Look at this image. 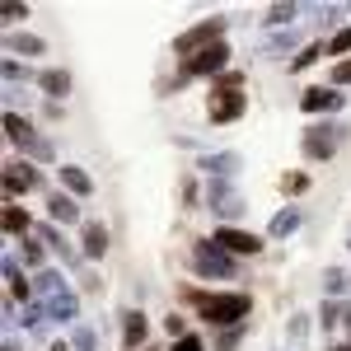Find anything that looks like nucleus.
I'll use <instances>...</instances> for the list:
<instances>
[{
  "mask_svg": "<svg viewBox=\"0 0 351 351\" xmlns=\"http://www.w3.org/2000/svg\"><path fill=\"white\" fill-rule=\"evenodd\" d=\"M188 300L197 304V314L206 319L211 328H243L248 319V309H253V300L243 295V291H188Z\"/></svg>",
  "mask_w": 351,
  "mask_h": 351,
  "instance_id": "obj_1",
  "label": "nucleus"
},
{
  "mask_svg": "<svg viewBox=\"0 0 351 351\" xmlns=\"http://www.w3.org/2000/svg\"><path fill=\"white\" fill-rule=\"evenodd\" d=\"M5 141H10L28 164H33V160H38V164H52L56 160L52 141H47V136H38V132H33V122L19 117V112H5Z\"/></svg>",
  "mask_w": 351,
  "mask_h": 351,
  "instance_id": "obj_2",
  "label": "nucleus"
},
{
  "mask_svg": "<svg viewBox=\"0 0 351 351\" xmlns=\"http://www.w3.org/2000/svg\"><path fill=\"white\" fill-rule=\"evenodd\" d=\"M192 271L211 276V281H234L239 276V258H230L216 239H197L192 243Z\"/></svg>",
  "mask_w": 351,
  "mask_h": 351,
  "instance_id": "obj_3",
  "label": "nucleus"
},
{
  "mask_svg": "<svg viewBox=\"0 0 351 351\" xmlns=\"http://www.w3.org/2000/svg\"><path fill=\"white\" fill-rule=\"evenodd\" d=\"M342 141H347V127L342 122H314V127H304V136H300V150H304V160H332L342 150Z\"/></svg>",
  "mask_w": 351,
  "mask_h": 351,
  "instance_id": "obj_4",
  "label": "nucleus"
},
{
  "mask_svg": "<svg viewBox=\"0 0 351 351\" xmlns=\"http://www.w3.org/2000/svg\"><path fill=\"white\" fill-rule=\"evenodd\" d=\"M225 24H230V19H202V24L183 28V33L173 38V52L188 61V56H197V52H206V47H216V43H225Z\"/></svg>",
  "mask_w": 351,
  "mask_h": 351,
  "instance_id": "obj_5",
  "label": "nucleus"
},
{
  "mask_svg": "<svg viewBox=\"0 0 351 351\" xmlns=\"http://www.w3.org/2000/svg\"><path fill=\"white\" fill-rule=\"evenodd\" d=\"M243 108H248V94H243V89H220V84H211V89H206V117H211L216 127L239 122Z\"/></svg>",
  "mask_w": 351,
  "mask_h": 351,
  "instance_id": "obj_6",
  "label": "nucleus"
},
{
  "mask_svg": "<svg viewBox=\"0 0 351 351\" xmlns=\"http://www.w3.org/2000/svg\"><path fill=\"white\" fill-rule=\"evenodd\" d=\"M230 71V43H216V47H206V52H197L183 61V80H220Z\"/></svg>",
  "mask_w": 351,
  "mask_h": 351,
  "instance_id": "obj_7",
  "label": "nucleus"
},
{
  "mask_svg": "<svg viewBox=\"0 0 351 351\" xmlns=\"http://www.w3.org/2000/svg\"><path fill=\"white\" fill-rule=\"evenodd\" d=\"M202 178L206 183H234V173L243 169V155L239 150H216V155H202Z\"/></svg>",
  "mask_w": 351,
  "mask_h": 351,
  "instance_id": "obj_8",
  "label": "nucleus"
},
{
  "mask_svg": "<svg viewBox=\"0 0 351 351\" xmlns=\"http://www.w3.org/2000/svg\"><path fill=\"white\" fill-rule=\"evenodd\" d=\"M243 202L239 197V188L234 183H206V211H216L220 220H234V216H243Z\"/></svg>",
  "mask_w": 351,
  "mask_h": 351,
  "instance_id": "obj_9",
  "label": "nucleus"
},
{
  "mask_svg": "<svg viewBox=\"0 0 351 351\" xmlns=\"http://www.w3.org/2000/svg\"><path fill=\"white\" fill-rule=\"evenodd\" d=\"M216 243L230 253V258H258V253H263V239H258V234H248V230H239V225H220Z\"/></svg>",
  "mask_w": 351,
  "mask_h": 351,
  "instance_id": "obj_10",
  "label": "nucleus"
},
{
  "mask_svg": "<svg viewBox=\"0 0 351 351\" xmlns=\"http://www.w3.org/2000/svg\"><path fill=\"white\" fill-rule=\"evenodd\" d=\"M0 183H5V202H14V197H24V192L38 188V169L28 160H10L5 173H0Z\"/></svg>",
  "mask_w": 351,
  "mask_h": 351,
  "instance_id": "obj_11",
  "label": "nucleus"
},
{
  "mask_svg": "<svg viewBox=\"0 0 351 351\" xmlns=\"http://www.w3.org/2000/svg\"><path fill=\"white\" fill-rule=\"evenodd\" d=\"M342 104H347V99H342L332 84H314V89L300 94V108H304V112H337Z\"/></svg>",
  "mask_w": 351,
  "mask_h": 351,
  "instance_id": "obj_12",
  "label": "nucleus"
},
{
  "mask_svg": "<svg viewBox=\"0 0 351 351\" xmlns=\"http://www.w3.org/2000/svg\"><path fill=\"white\" fill-rule=\"evenodd\" d=\"M145 337H150V324L141 309H127L122 314V347L127 351H145Z\"/></svg>",
  "mask_w": 351,
  "mask_h": 351,
  "instance_id": "obj_13",
  "label": "nucleus"
},
{
  "mask_svg": "<svg viewBox=\"0 0 351 351\" xmlns=\"http://www.w3.org/2000/svg\"><path fill=\"white\" fill-rule=\"evenodd\" d=\"M47 216H52V225H75V220H80V197H71V192H47Z\"/></svg>",
  "mask_w": 351,
  "mask_h": 351,
  "instance_id": "obj_14",
  "label": "nucleus"
},
{
  "mask_svg": "<svg viewBox=\"0 0 351 351\" xmlns=\"http://www.w3.org/2000/svg\"><path fill=\"white\" fill-rule=\"evenodd\" d=\"M43 304H47V319H56V324H75L80 319V295L75 291H61V295L43 300Z\"/></svg>",
  "mask_w": 351,
  "mask_h": 351,
  "instance_id": "obj_15",
  "label": "nucleus"
},
{
  "mask_svg": "<svg viewBox=\"0 0 351 351\" xmlns=\"http://www.w3.org/2000/svg\"><path fill=\"white\" fill-rule=\"evenodd\" d=\"M56 178H61V188L71 192V197H89V192H94V178L84 173L80 164H61V169H56Z\"/></svg>",
  "mask_w": 351,
  "mask_h": 351,
  "instance_id": "obj_16",
  "label": "nucleus"
},
{
  "mask_svg": "<svg viewBox=\"0 0 351 351\" xmlns=\"http://www.w3.org/2000/svg\"><path fill=\"white\" fill-rule=\"evenodd\" d=\"M80 243H84V258H104V253H108V225L89 220L80 230Z\"/></svg>",
  "mask_w": 351,
  "mask_h": 351,
  "instance_id": "obj_17",
  "label": "nucleus"
},
{
  "mask_svg": "<svg viewBox=\"0 0 351 351\" xmlns=\"http://www.w3.org/2000/svg\"><path fill=\"white\" fill-rule=\"evenodd\" d=\"M33 239H43V243L56 253V258H61V263H75V248L66 243V234H61L56 225H38V230H33Z\"/></svg>",
  "mask_w": 351,
  "mask_h": 351,
  "instance_id": "obj_18",
  "label": "nucleus"
},
{
  "mask_svg": "<svg viewBox=\"0 0 351 351\" xmlns=\"http://www.w3.org/2000/svg\"><path fill=\"white\" fill-rule=\"evenodd\" d=\"M5 52L10 56H43L47 43H43L38 33H10V38H5Z\"/></svg>",
  "mask_w": 351,
  "mask_h": 351,
  "instance_id": "obj_19",
  "label": "nucleus"
},
{
  "mask_svg": "<svg viewBox=\"0 0 351 351\" xmlns=\"http://www.w3.org/2000/svg\"><path fill=\"white\" fill-rule=\"evenodd\" d=\"M295 230H300V206H281V211L267 220V239H286V234H295Z\"/></svg>",
  "mask_w": 351,
  "mask_h": 351,
  "instance_id": "obj_20",
  "label": "nucleus"
},
{
  "mask_svg": "<svg viewBox=\"0 0 351 351\" xmlns=\"http://www.w3.org/2000/svg\"><path fill=\"white\" fill-rule=\"evenodd\" d=\"M33 291L43 300H52V295H61V291H71L66 286V271H56V267H43L38 276H33Z\"/></svg>",
  "mask_w": 351,
  "mask_h": 351,
  "instance_id": "obj_21",
  "label": "nucleus"
},
{
  "mask_svg": "<svg viewBox=\"0 0 351 351\" xmlns=\"http://www.w3.org/2000/svg\"><path fill=\"white\" fill-rule=\"evenodd\" d=\"M0 225H5V234H10V239H14V234H28V230H38V225L28 220V211H24V206H14V202H5Z\"/></svg>",
  "mask_w": 351,
  "mask_h": 351,
  "instance_id": "obj_22",
  "label": "nucleus"
},
{
  "mask_svg": "<svg viewBox=\"0 0 351 351\" xmlns=\"http://www.w3.org/2000/svg\"><path fill=\"white\" fill-rule=\"evenodd\" d=\"M38 84H43V94H52V104H56L61 94H71V71H61V66L56 71H43Z\"/></svg>",
  "mask_w": 351,
  "mask_h": 351,
  "instance_id": "obj_23",
  "label": "nucleus"
},
{
  "mask_svg": "<svg viewBox=\"0 0 351 351\" xmlns=\"http://www.w3.org/2000/svg\"><path fill=\"white\" fill-rule=\"evenodd\" d=\"M291 47H295V33H291V28H276V33L263 38V56H286Z\"/></svg>",
  "mask_w": 351,
  "mask_h": 351,
  "instance_id": "obj_24",
  "label": "nucleus"
},
{
  "mask_svg": "<svg viewBox=\"0 0 351 351\" xmlns=\"http://www.w3.org/2000/svg\"><path fill=\"white\" fill-rule=\"evenodd\" d=\"M347 291H351V276H347L342 267H328V271H324V295L337 300V295H347Z\"/></svg>",
  "mask_w": 351,
  "mask_h": 351,
  "instance_id": "obj_25",
  "label": "nucleus"
},
{
  "mask_svg": "<svg viewBox=\"0 0 351 351\" xmlns=\"http://www.w3.org/2000/svg\"><path fill=\"white\" fill-rule=\"evenodd\" d=\"M319 56H328V43H304V47H300V56H291V71H309Z\"/></svg>",
  "mask_w": 351,
  "mask_h": 351,
  "instance_id": "obj_26",
  "label": "nucleus"
},
{
  "mask_svg": "<svg viewBox=\"0 0 351 351\" xmlns=\"http://www.w3.org/2000/svg\"><path fill=\"white\" fill-rule=\"evenodd\" d=\"M295 14H300V5H271V10H267V19H263V24H267L271 33H276L281 24H291Z\"/></svg>",
  "mask_w": 351,
  "mask_h": 351,
  "instance_id": "obj_27",
  "label": "nucleus"
},
{
  "mask_svg": "<svg viewBox=\"0 0 351 351\" xmlns=\"http://www.w3.org/2000/svg\"><path fill=\"white\" fill-rule=\"evenodd\" d=\"M71 351H99V332H94L89 324H80L75 337H71Z\"/></svg>",
  "mask_w": 351,
  "mask_h": 351,
  "instance_id": "obj_28",
  "label": "nucleus"
},
{
  "mask_svg": "<svg viewBox=\"0 0 351 351\" xmlns=\"http://www.w3.org/2000/svg\"><path fill=\"white\" fill-rule=\"evenodd\" d=\"M347 52H351V24L337 28V33L328 38V56H347Z\"/></svg>",
  "mask_w": 351,
  "mask_h": 351,
  "instance_id": "obj_29",
  "label": "nucleus"
},
{
  "mask_svg": "<svg viewBox=\"0 0 351 351\" xmlns=\"http://www.w3.org/2000/svg\"><path fill=\"white\" fill-rule=\"evenodd\" d=\"M304 188H309V173H281V192L286 197H300Z\"/></svg>",
  "mask_w": 351,
  "mask_h": 351,
  "instance_id": "obj_30",
  "label": "nucleus"
},
{
  "mask_svg": "<svg viewBox=\"0 0 351 351\" xmlns=\"http://www.w3.org/2000/svg\"><path fill=\"white\" fill-rule=\"evenodd\" d=\"M43 319H47V304H24V328H43Z\"/></svg>",
  "mask_w": 351,
  "mask_h": 351,
  "instance_id": "obj_31",
  "label": "nucleus"
},
{
  "mask_svg": "<svg viewBox=\"0 0 351 351\" xmlns=\"http://www.w3.org/2000/svg\"><path fill=\"white\" fill-rule=\"evenodd\" d=\"M14 80H28V66H19V61L10 56V61H5V84L14 89Z\"/></svg>",
  "mask_w": 351,
  "mask_h": 351,
  "instance_id": "obj_32",
  "label": "nucleus"
},
{
  "mask_svg": "<svg viewBox=\"0 0 351 351\" xmlns=\"http://www.w3.org/2000/svg\"><path fill=\"white\" fill-rule=\"evenodd\" d=\"M332 89H342V84H351V61H337V66H332Z\"/></svg>",
  "mask_w": 351,
  "mask_h": 351,
  "instance_id": "obj_33",
  "label": "nucleus"
},
{
  "mask_svg": "<svg viewBox=\"0 0 351 351\" xmlns=\"http://www.w3.org/2000/svg\"><path fill=\"white\" fill-rule=\"evenodd\" d=\"M5 24H19V19H28V5H14V0H5Z\"/></svg>",
  "mask_w": 351,
  "mask_h": 351,
  "instance_id": "obj_34",
  "label": "nucleus"
},
{
  "mask_svg": "<svg viewBox=\"0 0 351 351\" xmlns=\"http://www.w3.org/2000/svg\"><path fill=\"white\" fill-rule=\"evenodd\" d=\"M169 351H206V342H202L197 332H188V337H178V342H173Z\"/></svg>",
  "mask_w": 351,
  "mask_h": 351,
  "instance_id": "obj_35",
  "label": "nucleus"
},
{
  "mask_svg": "<svg viewBox=\"0 0 351 351\" xmlns=\"http://www.w3.org/2000/svg\"><path fill=\"white\" fill-rule=\"evenodd\" d=\"M239 337H243V328H230V332H220L216 351H234V347H239Z\"/></svg>",
  "mask_w": 351,
  "mask_h": 351,
  "instance_id": "obj_36",
  "label": "nucleus"
},
{
  "mask_svg": "<svg viewBox=\"0 0 351 351\" xmlns=\"http://www.w3.org/2000/svg\"><path fill=\"white\" fill-rule=\"evenodd\" d=\"M5 281L14 286V281H28L24 271H19V263H14V253H5Z\"/></svg>",
  "mask_w": 351,
  "mask_h": 351,
  "instance_id": "obj_37",
  "label": "nucleus"
},
{
  "mask_svg": "<svg viewBox=\"0 0 351 351\" xmlns=\"http://www.w3.org/2000/svg\"><path fill=\"white\" fill-rule=\"evenodd\" d=\"M24 258L38 267V263H43V239H24Z\"/></svg>",
  "mask_w": 351,
  "mask_h": 351,
  "instance_id": "obj_38",
  "label": "nucleus"
},
{
  "mask_svg": "<svg viewBox=\"0 0 351 351\" xmlns=\"http://www.w3.org/2000/svg\"><path fill=\"white\" fill-rule=\"evenodd\" d=\"M216 84H220V89H243V71H225Z\"/></svg>",
  "mask_w": 351,
  "mask_h": 351,
  "instance_id": "obj_39",
  "label": "nucleus"
},
{
  "mask_svg": "<svg viewBox=\"0 0 351 351\" xmlns=\"http://www.w3.org/2000/svg\"><path fill=\"white\" fill-rule=\"evenodd\" d=\"M164 328H169V337H173V342H178V337H188V328H183V319H178V314H169V319H164Z\"/></svg>",
  "mask_w": 351,
  "mask_h": 351,
  "instance_id": "obj_40",
  "label": "nucleus"
},
{
  "mask_svg": "<svg viewBox=\"0 0 351 351\" xmlns=\"http://www.w3.org/2000/svg\"><path fill=\"white\" fill-rule=\"evenodd\" d=\"M183 206H197V178H183Z\"/></svg>",
  "mask_w": 351,
  "mask_h": 351,
  "instance_id": "obj_41",
  "label": "nucleus"
},
{
  "mask_svg": "<svg viewBox=\"0 0 351 351\" xmlns=\"http://www.w3.org/2000/svg\"><path fill=\"white\" fill-rule=\"evenodd\" d=\"M52 351H71V347H66V342H56V347H52Z\"/></svg>",
  "mask_w": 351,
  "mask_h": 351,
  "instance_id": "obj_42",
  "label": "nucleus"
},
{
  "mask_svg": "<svg viewBox=\"0 0 351 351\" xmlns=\"http://www.w3.org/2000/svg\"><path fill=\"white\" fill-rule=\"evenodd\" d=\"M332 351H351V342H347V347H332Z\"/></svg>",
  "mask_w": 351,
  "mask_h": 351,
  "instance_id": "obj_43",
  "label": "nucleus"
},
{
  "mask_svg": "<svg viewBox=\"0 0 351 351\" xmlns=\"http://www.w3.org/2000/svg\"><path fill=\"white\" fill-rule=\"evenodd\" d=\"M145 351H155V347H145Z\"/></svg>",
  "mask_w": 351,
  "mask_h": 351,
  "instance_id": "obj_44",
  "label": "nucleus"
}]
</instances>
